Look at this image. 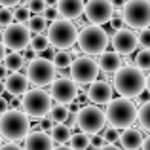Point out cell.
Wrapping results in <instances>:
<instances>
[{"mask_svg": "<svg viewBox=\"0 0 150 150\" xmlns=\"http://www.w3.org/2000/svg\"><path fill=\"white\" fill-rule=\"evenodd\" d=\"M112 78V89L120 93V97H127V99H135L143 89H148L150 78L137 67H120L114 70Z\"/></svg>", "mask_w": 150, "mask_h": 150, "instance_id": "1", "label": "cell"}, {"mask_svg": "<svg viewBox=\"0 0 150 150\" xmlns=\"http://www.w3.org/2000/svg\"><path fill=\"white\" fill-rule=\"evenodd\" d=\"M105 120L110 124L114 129H125L131 127L137 122V106L135 103L127 97H118V99H110L106 103L105 110Z\"/></svg>", "mask_w": 150, "mask_h": 150, "instance_id": "2", "label": "cell"}, {"mask_svg": "<svg viewBox=\"0 0 150 150\" xmlns=\"http://www.w3.org/2000/svg\"><path fill=\"white\" fill-rule=\"evenodd\" d=\"M30 131V118L21 110H10L0 114V135L6 141L17 143L23 141L25 135Z\"/></svg>", "mask_w": 150, "mask_h": 150, "instance_id": "3", "label": "cell"}, {"mask_svg": "<svg viewBox=\"0 0 150 150\" xmlns=\"http://www.w3.org/2000/svg\"><path fill=\"white\" fill-rule=\"evenodd\" d=\"M76 44H78V50L86 55H99L106 50L108 46V34L106 30L99 25H88L78 33L76 36Z\"/></svg>", "mask_w": 150, "mask_h": 150, "instance_id": "4", "label": "cell"}, {"mask_svg": "<svg viewBox=\"0 0 150 150\" xmlns=\"http://www.w3.org/2000/svg\"><path fill=\"white\" fill-rule=\"evenodd\" d=\"M46 29H48L46 38H48V42L55 50H69L76 44L78 29L74 27V23L70 21V19H65V17L59 19L57 17L55 21H51V25L46 27Z\"/></svg>", "mask_w": 150, "mask_h": 150, "instance_id": "5", "label": "cell"}, {"mask_svg": "<svg viewBox=\"0 0 150 150\" xmlns=\"http://www.w3.org/2000/svg\"><path fill=\"white\" fill-rule=\"evenodd\" d=\"M122 21L129 29H143L150 23V2L148 0H125L122 6Z\"/></svg>", "mask_w": 150, "mask_h": 150, "instance_id": "6", "label": "cell"}, {"mask_svg": "<svg viewBox=\"0 0 150 150\" xmlns=\"http://www.w3.org/2000/svg\"><path fill=\"white\" fill-rule=\"evenodd\" d=\"M23 99L19 101L23 106V112L29 118H34V120H40L42 116H46L51 106V97L50 93H46L42 88H33L27 89L23 93Z\"/></svg>", "mask_w": 150, "mask_h": 150, "instance_id": "7", "label": "cell"}, {"mask_svg": "<svg viewBox=\"0 0 150 150\" xmlns=\"http://www.w3.org/2000/svg\"><path fill=\"white\" fill-rule=\"evenodd\" d=\"M76 125L80 127V131L84 133H99L105 129V112L99 108L97 105H84L80 110L76 112Z\"/></svg>", "mask_w": 150, "mask_h": 150, "instance_id": "8", "label": "cell"}, {"mask_svg": "<svg viewBox=\"0 0 150 150\" xmlns=\"http://www.w3.org/2000/svg\"><path fill=\"white\" fill-rule=\"evenodd\" d=\"M55 65L50 61V59L44 57H34L30 63H27V74L25 76L29 78L30 84H34L36 88H44L48 86L51 80L55 78Z\"/></svg>", "mask_w": 150, "mask_h": 150, "instance_id": "9", "label": "cell"}, {"mask_svg": "<svg viewBox=\"0 0 150 150\" xmlns=\"http://www.w3.org/2000/svg\"><path fill=\"white\" fill-rule=\"evenodd\" d=\"M70 78H72L76 84H89L99 76V67H97L95 59L89 57V55H80V57L70 61Z\"/></svg>", "mask_w": 150, "mask_h": 150, "instance_id": "10", "label": "cell"}, {"mask_svg": "<svg viewBox=\"0 0 150 150\" xmlns=\"http://www.w3.org/2000/svg\"><path fill=\"white\" fill-rule=\"evenodd\" d=\"M29 40H30V30L25 27V23H13L11 21L8 27H4L2 44L6 50L21 51L29 46Z\"/></svg>", "mask_w": 150, "mask_h": 150, "instance_id": "11", "label": "cell"}, {"mask_svg": "<svg viewBox=\"0 0 150 150\" xmlns=\"http://www.w3.org/2000/svg\"><path fill=\"white\" fill-rule=\"evenodd\" d=\"M48 86H50V97L55 103L69 105L78 95V86L72 78H53Z\"/></svg>", "mask_w": 150, "mask_h": 150, "instance_id": "12", "label": "cell"}, {"mask_svg": "<svg viewBox=\"0 0 150 150\" xmlns=\"http://www.w3.org/2000/svg\"><path fill=\"white\" fill-rule=\"evenodd\" d=\"M112 11L114 8L110 0H88L84 4L82 15H86L88 23H91V25H105L112 17Z\"/></svg>", "mask_w": 150, "mask_h": 150, "instance_id": "13", "label": "cell"}, {"mask_svg": "<svg viewBox=\"0 0 150 150\" xmlns=\"http://www.w3.org/2000/svg\"><path fill=\"white\" fill-rule=\"evenodd\" d=\"M108 42H112V48L116 53L120 55H129L137 50V34L131 29H116V33L112 34V38H108Z\"/></svg>", "mask_w": 150, "mask_h": 150, "instance_id": "14", "label": "cell"}, {"mask_svg": "<svg viewBox=\"0 0 150 150\" xmlns=\"http://www.w3.org/2000/svg\"><path fill=\"white\" fill-rule=\"evenodd\" d=\"M112 86L105 80H93L89 82V88L86 91V99H89L93 105H106L110 99H112Z\"/></svg>", "mask_w": 150, "mask_h": 150, "instance_id": "15", "label": "cell"}, {"mask_svg": "<svg viewBox=\"0 0 150 150\" xmlns=\"http://www.w3.org/2000/svg\"><path fill=\"white\" fill-rule=\"evenodd\" d=\"M2 82H4V91H8L10 95H13V97H21L23 93L30 88L29 78H27L25 74H21L19 70H17V72L8 74Z\"/></svg>", "mask_w": 150, "mask_h": 150, "instance_id": "16", "label": "cell"}, {"mask_svg": "<svg viewBox=\"0 0 150 150\" xmlns=\"http://www.w3.org/2000/svg\"><path fill=\"white\" fill-rule=\"evenodd\" d=\"M25 146L23 150H51L53 148V141L46 131L36 129V131H29L25 135Z\"/></svg>", "mask_w": 150, "mask_h": 150, "instance_id": "17", "label": "cell"}, {"mask_svg": "<svg viewBox=\"0 0 150 150\" xmlns=\"http://www.w3.org/2000/svg\"><path fill=\"white\" fill-rule=\"evenodd\" d=\"M59 15L65 19H80L84 11V0H57L55 4Z\"/></svg>", "mask_w": 150, "mask_h": 150, "instance_id": "18", "label": "cell"}, {"mask_svg": "<svg viewBox=\"0 0 150 150\" xmlns=\"http://www.w3.org/2000/svg\"><path fill=\"white\" fill-rule=\"evenodd\" d=\"M143 131H139V129H133V127H125L124 133H122L120 137H118V141H120L122 148L125 150H137L141 146V143H143Z\"/></svg>", "mask_w": 150, "mask_h": 150, "instance_id": "19", "label": "cell"}, {"mask_svg": "<svg viewBox=\"0 0 150 150\" xmlns=\"http://www.w3.org/2000/svg\"><path fill=\"white\" fill-rule=\"evenodd\" d=\"M99 63H97V67H99V70H103V72H108L112 74L114 70H118L122 67V57L120 53H116V51H103V53H99Z\"/></svg>", "mask_w": 150, "mask_h": 150, "instance_id": "20", "label": "cell"}, {"mask_svg": "<svg viewBox=\"0 0 150 150\" xmlns=\"http://www.w3.org/2000/svg\"><path fill=\"white\" fill-rule=\"evenodd\" d=\"M70 133H72V129H70L65 122H55L53 127L48 131V135L51 137V141H53L55 144H63V143H69Z\"/></svg>", "mask_w": 150, "mask_h": 150, "instance_id": "21", "label": "cell"}, {"mask_svg": "<svg viewBox=\"0 0 150 150\" xmlns=\"http://www.w3.org/2000/svg\"><path fill=\"white\" fill-rule=\"evenodd\" d=\"M2 65L8 72H17V70H21L23 67H25V57H23L19 51H11V53L4 55Z\"/></svg>", "mask_w": 150, "mask_h": 150, "instance_id": "22", "label": "cell"}, {"mask_svg": "<svg viewBox=\"0 0 150 150\" xmlns=\"http://www.w3.org/2000/svg\"><path fill=\"white\" fill-rule=\"evenodd\" d=\"M46 19L42 17V13H34V15H30L29 19H27V29L30 30V34H40V33H44V29L48 25H46Z\"/></svg>", "mask_w": 150, "mask_h": 150, "instance_id": "23", "label": "cell"}, {"mask_svg": "<svg viewBox=\"0 0 150 150\" xmlns=\"http://www.w3.org/2000/svg\"><path fill=\"white\" fill-rule=\"evenodd\" d=\"M48 114H50V118H51L53 122H67V120H69L70 110H69V106H67V105H63V103H57L55 106H50Z\"/></svg>", "mask_w": 150, "mask_h": 150, "instance_id": "24", "label": "cell"}, {"mask_svg": "<svg viewBox=\"0 0 150 150\" xmlns=\"http://www.w3.org/2000/svg\"><path fill=\"white\" fill-rule=\"evenodd\" d=\"M137 122H139L143 131H150V103L144 101L141 108L137 110Z\"/></svg>", "mask_w": 150, "mask_h": 150, "instance_id": "25", "label": "cell"}, {"mask_svg": "<svg viewBox=\"0 0 150 150\" xmlns=\"http://www.w3.org/2000/svg\"><path fill=\"white\" fill-rule=\"evenodd\" d=\"M70 148L72 150H86L89 146V135L84 131L80 133H70Z\"/></svg>", "mask_w": 150, "mask_h": 150, "instance_id": "26", "label": "cell"}, {"mask_svg": "<svg viewBox=\"0 0 150 150\" xmlns=\"http://www.w3.org/2000/svg\"><path fill=\"white\" fill-rule=\"evenodd\" d=\"M70 61H72V53H69L67 50H59V51H55L53 59H51V63L55 65V69H69Z\"/></svg>", "mask_w": 150, "mask_h": 150, "instance_id": "27", "label": "cell"}, {"mask_svg": "<svg viewBox=\"0 0 150 150\" xmlns=\"http://www.w3.org/2000/svg\"><path fill=\"white\" fill-rule=\"evenodd\" d=\"M135 67L141 70H148L150 69V50L148 48H143L137 53L135 57Z\"/></svg>", "mask_w": 150, "mask_h": 150, "instance_id": "28", "label": "cell"}, {"mask_svg": "<svg viewBox=\"0 0 150 150\" xmlns=\"http://www.w3.org/2000/svg\"><path fill=\"white\" fill-rule=\"evenodd\" d=\"M29 44H30V50H34V51H42L46 48V46L50 44L48 42V38L44 36V34H34V36H30V40H29Z\"/></svg>", "mask_w": 150, "mask_h": 150, "instance_id": "29", "label": "cell"}, {"mask_svg": "<svg viewBox=\"0 0 150 150\" xmlns=\"http://www.w3.org/2000/svg\"><path fill=\"white\" fill-rule=\"evenodd\" d=\"M137 44H139L141 48H150V29H148V27L139 29V34H137Z\"/></svg>", "mask_w": 150, "mask_h": 150, "instance_id": "30", "label": "cell"}, {"mask_svg": "<svg viewBox=\"0 0 150 150\" xmlns=\"http://www.w3.org/2000/svg\"><path fill=\"white\" fill-rule=\"evenodd\" d=\"M11 13H13V19H15L17 23H27V19L30 17V11L27 10V6H19V8H15Z\"/></svg>", "mask_w": 150, "mask_h": 150, "instance_id": "31", "label": "cell"}, {"mask_svg": "<svg viewBox=\"0 0 150 150\" xmlns=\"http://www.w3.org/2000/svg\"><path fill=\"white\" fill-rule=\"evenodd\" d=\"M27 10H29L30 13H42V11L46 10V2L44 0H29V2H27Z\"/></svg>", "mask_w": 150, "mask_h": 150, "instance_id": "32", "label": "cell"}, {"mask_svg": "<svg viewBox=\"0 0 150 150\" xmlns=\"http://www.w3.org/2000/svg\"><path fill=\"white\" fill-rule=\"evenodd\" d=\"M13 21V13H11L10 8H0V27H8Z\"/></svg>", "mask_w": 150, "mask_h": 150, "instance_id": "33", "label": "cell"}, {"mask_svg": "<svg viewBox=\"0 0 150 150\" xmlns=\"http://www.w3.org/2000/svg\"><path fill=\"white\" fill-rule=\"evenodd\" d=\"M101 135H103V139H105V143H116L120 133H118V129L108 127V129H105V133H101Z\"/></svg>", "mask_w": 150, "mask_h": 150, "instance_id": "34", "label": "cell"}, {"mask_svg": "<svg viewBox=\"0 0 150 150\" xmlns=\"http://www.w3.org/2000/svg\"><path fill=\"white\" fill-rule=\"evenodd\" d=\"M42 17L46 19V21H55V19L59 17V11L55 6H46V10L42 11Z\"/></svg>", "mask_w": 150, "mask_h": 150, "instance_id": "35", "label": "cell"}, {"mask_svg": "<svg viewBox=\"0 0 150 150\" xmlns=\"http://www.w3.org/2000/svg\"><path fill=\"white\" fill-rule=\"evenodd\" d=\"M89 144H91L93 148H101L103 144H105V139H103L101 133H91V137H89Z\"/></svg>", "mask_w": 150, "mask_h": 150, "instance_id": "36", "label": "cell"}, {"mask_svg": "<svg viewBox=\"0 0 150 150\" xmlns=\"http://www.w3.org/2000/svg\"><path fill=\"white\" fill-rule=\"evenodd\" d=\"M55 51H57V50H55L51 44H48L42 51H38V57H44V59H50V61H51V59H53V55H55Z\"/></svg>", "mask_w": 150, "mask_h": 150, "instance_id": "37", "label": "cell"}, {"mask_svg": "<svg viewBox=\"0 0 150 150\" xmlns=\"http://www.w3.org/2000/svg\"><path fill=\"white\" fill-rule=\"evenodd\" d=\"M53 124H55V122L51 120L50 116H42V118H40V129H42V131H46V133H48L50 129L53 127Z\"/></svg>", "mask_w": 150, "mask_h": 150, "instance_id": "38", "label": "cell"}, {"mask_svg": "<svg viewBox=\"0 0 150 150\" xmlns=\"http://www.w3.org/2000/svg\"><path fill=\"white\" fill-rule=\"evenodd\" d=\"M108 23H110V27H112L114 30L120 29V27L124 25V21H122V15H112V17L108 19Z\"/></svg>", "mask_w": 150, "mask_h": 150, "instance_id": "39", "label": "cell"}, {"mask_svg": "<svg viewBox=\"0 0 150 150\" xmlns=\"http://www.w3.org/2000/svg\"><path fill=\"white\" fill-rule=\"evenodd\" d=\"M0 150H23V148L19 146L17 143H11V141H8L6 144H2V146H0Z\"/></svg>", "mask_w": 150, "mask_h": 150, "instance_id": "40", "label": "cell"}, {"mask_svg": "<svg viewBox=\"0 0 150 150\" xmlns=\"http://www.w3.org/2000/svg\"><path fill=\"white\" fill-rule=\"evenodd\" d=\"M19 2H21V0H0V6H4V8H13V6H17Z\"/></svg>", "mask_w": 150, "mask_h": 150, "instance_id": "41", "label": "cell"}, {"mask_svg": "<svg viewBox=\"0 0 150 150\" xmlns=\"http://www.w3.org/2000/svg\"><path fill=\"white\" fill-rule=\"evenodd\" d=\"M8 108H10V103H8V101L4 99L2 95H0V114H2V112H6Z\"/></svg>", "mask_w": 150, "mask_h": 150, "instance_id": "42", "label": "cell"}, {"mask_svg": "<svg viewBox=\"0 0 150 150\" xmlns=\"http://www.w3.org/2000/svg\"><path fill=\"white\" fill-rule=\"evenodd\" d=\"M141 150H150V139L148 137H143V143H141Z\"/></svg>", "mask_w": 150, "mask_h": 150, "instance_id": "43", "label": "cell"}, {"mask_svg": "<svg viewBox=\"0 0 150 150\" xmlns=\"http://www.w3.org/2000/svg\"><path fill=\"white\" fill-rule=\"evenodd\" d=\"M97 150H122V148H118L114 143H108V144H103V146L97 148Z\"/></svg>", "mask_w": 150, "mask_h": 150, "instance_id": "44", "label": "cell"}, {"mask_svg": "<svg viewBox=\"0 0 150 150\" xmlns=\"http://www.w3.org/2000/svg\"><path fill=\"white\" fill-rule=\"evenodd\" d=\"M125 0H110V4H112V8H122L124 6Z\"/></svg>", "mask_w": 150, "mask_h": 150, "instance_id": "45", "label": "cell"}, {"mask_svg": "<svg viewBox=\"0 0 150 150\" xmlns=\"http://www.w3.org/2000/svg\"><path fill=\"white\" fill-rule=\"evenodd\" d=\"M51 150H72V148H70V146H67V144L63 143V144H57V146H53Z\"/></svg>", "mask_w": 150, "mask_h": 150, "instance_id": "46", "label": "cell"}, {"mask_svg": "<svg viewBox=\"0 0 150 150\" xmlns=\"http://www.w3.org/2000/svg\"><path fill=\"white\" fill-rule=\"evenodd\" d=\"M6 76H8V70L4 69V65H0V80H4Z\"/></svg>", "mask_w": 150, "mask_h": 150, "instance_id": "47", "label": "cell"}, {"mask_svg": "<svg viewBox=\"0 0 150 150\" xmlns=\"http://www.w3.org/2000/svg\"><path fill=\"white\" fill-rule=\"evenodd\" d=\"M4 55H6V48H4V44H2V40H0V63H2V59H4Z\"/></svg>", "mask_w": 150, "mask_h": 150, "instance_id": "48", "label": "cell"}, {"mask_svg": "<svg viewBox=\"0 0 150 150\" xmlns=\"http://www.w3.org/2000/svg\"><path fill=\"white\" fill-rule=\"evenodd\" d=\"M44 2H46V6H55L57 0H44Z\"/></svg>", "mask_w": 150, "mask_h": 150, "instance_id": "49", "label": "cell"}, {"mask_svg": "<svg viewBox=\"0 0 150 150\" xmlns=\"http://www.w3.org/2000/svg\"><path fill=\"white\" fill-rule=\"evenodd\" d=\"M2 93H4V82L0 80V95H2Z\"/></svg>", "mask_w": 150, "mask_h": 150, "instance_id": "50", "label": "cell"}, {"mask_svg": "<svg viewBox=\"0 0 150 150\" xmlns=\"http://www.w3.org/2000/svg\"><path fill=\"white\" fill-rule=\"evenodd\" d=\"M137 150H139V148H137Z\"/></svg>", "mask_w": 150, "mask_h": 150, "instance_id": "51", "label": "cell"}]
</instances>
